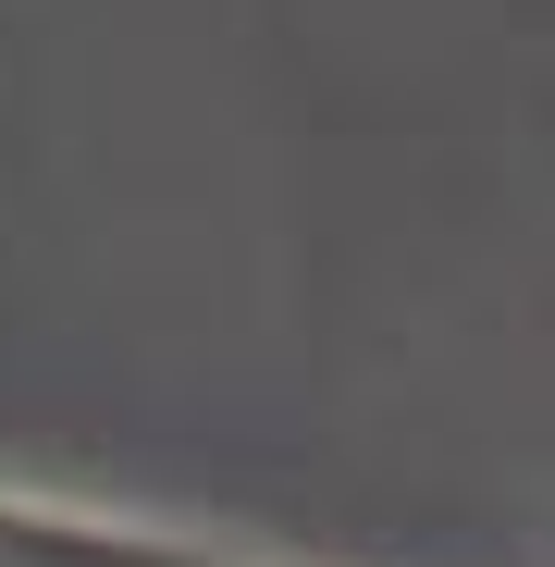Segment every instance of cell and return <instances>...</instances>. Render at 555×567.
<instances>
[{
    "instance_id": "cell-1",
    "label": "cell",
    "mask_w": 555,
    "mask_h": 567,
    "mask_svg": "<svg viewBox=\"0 0 555 567\" xmlns=\"http://www.w3.org/2000/svg\"><path fill=\"white\" fill-rule=\"evenodd\" d=\"M0 567H185V555H148V543H112V530H62V518H0Z\"/></svg>"
}]
</instances>
